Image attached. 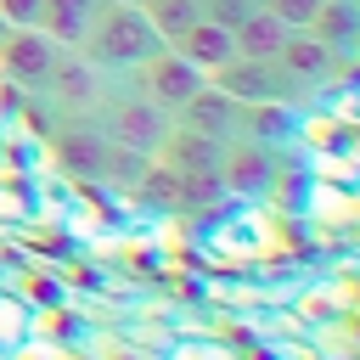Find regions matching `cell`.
<instances>
[{"instance_id": "obj_1", "label": "cell", "mask_w": 360, "mask_h": 360, "mask_svg": "<svg viewBox=\"0 0 360 360\" xmlns=\"http://www.w3.org/2000/svg\"><path fill=\"white\" fill-rule=\"evenodd\" d=\"M158 51H163V39H158V28L146 22V11H141L135 0H112V6L101 11V22L84 34V45H79V56L96 62L107 79L135 73V68L152 62Z\"/></svg>"}, {"instance_id": "obj_2", "label": "cell", "mask_w": 360, "mask_h": 360, "mask_svg": "<svg viewBox=\"0 0 360 360\" xmlns=\"http://www.w3.org/2000/svg\"><path fill=\"white\" fill-rule=\"evenodd\" d=\"M96 124H101V135L107 141H118V146H135V152H158L163 146V135L174 129V112L169 107H158L152 96H141V90H112V96H101V107H96Z\"/></svg>"}, {"instance_id": "obj_3", "label": "cell", "mask_w": 360, "mask_h": 360, "mask_svg": "<svg viewBox=\"0 0 360 360\" xmlns=\"http://www.w3.org/2000/svg\"><path fill=\"white\" fill-rule=\"evenodd\" d=\"M45 90H51V101H56L68 118H96L101 90H107V73H101L96 62H84L79 51H68V45H62V56H56V68H51Z\"/></svg>"}, {"instance_id": "obj_4", "label": "cell", "mask_w": 360, "mask_h": 360, "mask_svg": "<svg viewBox=\"0 0 360 360\" xmlns=\"http://www.w3.org/2000/svg\"><path fill=\"white\" fill-rule=\"evenodd\" d=\"M208 79H214L225 96L248 101V107H253V101H287V107H292V101H298V90H304V84H292L276 62H253V56H231V62H225V68H214Z\"/></svg>"}, {"instance_id": "obj_5", "label": "cell", "mask_w": 360, "mask_h": 360, "mask_svg": "<svg viewBox=\"0 0 360 360\" xmlns=\"http://www.w3.org/2000/svg\"><path fill=\"white\" fill-rule=\"evenodd\" d=\"M124 79H129V90H141V96H152L158 107H169V112H174V107H180V101H186L208 73H202V68H191L174 45H163L152 62H141V68H135V73H124Z\"/></svg>"}, {"instance_id": "obj_6", "label": "cell", "mask_w": 360, "mask_h": 360, "mask_svg": "<svg viewBox=\"0 0 360 360\" xmlns=\"http://www.w3.org/2000/svg\"><path fill=\"white\" fill-rule=\"evenodd\" d=\"M174 124L202 129V135H214V141H236L242 124H248V101H236V96H225L214 79H202V84L174 107Z\"/></svg>"}, {"instance_id": "obj_7", "label": "cell", "mask_w": 360, "mask_h": 360, "mask_svg": "<svg viewBox=\"0 0 360 360\" xmlns=\"http://www.w3.org/2000/svg\"><path fill=\"white\" fill-rule=\"evenodd\" d=\"M276 68H281L292 84H304V90L332 84V73H338V45H326V39L309 34V28H292V34L281 39V51H276Z\"/></svg>"}, {"instance_id": "obj_8", "label": "cell", "mask_w": 360, "mask_h": 360, "mask_svg": "<svg viewBox=\"0 0 360 360\" xmlns=\"http://www.w3.org/2000/svg\"><path fill=\"white\" fill-rule=\"evenodd\" d=\"M56 56H62V45H56L45 28H11V34H6V51H0L6 73H11L17 84H28V90H45Z\"/></svg>"}, {"instance_id": "obj_9", "label": "cell", "mask_w": 360, "mask_h": 360, "mask_svg": "<svg viewBox=\"0 0 360 360\" xmlns=\"http://www.w3.org/2000/svg\"><path fill=\"white\" fill-rule=\"evenodd\" d=\"M276 180V146H264V141H248V135H236V141H225V158H219V186L236 197H253V191H264Z\"/></svg>"}, {"instance_id": "obj_10", "label": "cell", "mask_w": 360, "mask_h": 360, "mask_svg": "<svg viewBox=\"0 0 360 360\" xmlns=\"http://www.w3.org/2000/svg\"><path fill=\"white\" fill-rule=\"evenodd\" d=\"M152 158H158V163H169V169H180V174H219L225 141H214V135H202V129H186V124H174Z\"/></svg>"}, {"instance_id": "obj_11", "label": "cell", "mask_w": 360, "mask_h": 360, "mask_svg": "<svg viewBox=\"0 0 360 360\" xmlns=\"http://www.w3.org/2000/svg\"><path fill=\"white\" fill-rule=\"evenodd\" d=\"M56 158H62L68 174L96 180V174H101V158H107V135H101V124H96V118H68V124L56 129Z\"/></svg>"}, {"instance_id": "obj_12", "label": "cell", "mask_w": 360, "mask_h": 360, "mask_svg": "<svg viewBox=\"0 0 360 360\" xmlns=\"http://www.w3.org/2000/svg\"><path fill=\"white\" fill-rule=\"evenodd\" d=\"M112 0H45V11H39V28L56 39V45H68V51H79L84 45V34L101 22V11H107Z\"/></svg>"}, {"instance_id": "obj_13", "label": "cell", "mask_w": 360, "mask_h": 360, "mask_svg": "<svg viewBox=\"0 0 360 360\" xmlns=\"http://www.w3.org/2000/svg\"><path fill=\"white\" fill-rule=\"evenodd\" d=\"M174 51L191 62V68H202V73H214V68H225L231 56H236V39H231V28L225 22H208V17H197L180 39H174Z\"/></svg>"}, {"instance_id": "obj_14", "label": "cell", "mask_w": 360, "mask_h": 360, "mask_svg": "<svg viewBox=\"0 0 360 360\" xmlns=\"http://www.w3.org/2000/svg\"><path fill=\"white\" fill-rule=\"evenodd\" d=\"M292 28L270 11V6H253L236 28H231V39H236V56H253V62H276V51H281V39H287Z\"/></svg>"}, {"instance_id": "obj_15", "label": "cell", "mask_w": 360, "mask_h": 360, "mask_svg": "<svg viewBox=\"0 0 360 360\" xmlns=\"http://www.w3.org/2000/svg\"><path fill=\"white\" fill-rule=\"evenodd\" d=\"M292 129H298V112H292L287 101H253V107H248V124H242V135H248V141H264V146L287 141Z\"/></svg>"}, {"instance_id": "obj_16", "label": "cell", "mask_w": 360, "mask_h": 360, "mask_svg": "<svg viewBox=\"0 0 360 360\" xmlns=\"http://www.w3.org/2000/svg\"><path fill=\"white\" fill-rule=\"evenodd\" d=\"M231 191L219 186V174H180L174 169V214H208L219 208Z\"/></svg>"}, {"instance_id": "obj_17", "label": "cell", "mask_w": 360, "mask_h": 360, "mask_svg": "<svg viewBox=\"0 0 360 360\" xmlns=\"http://www.w3.org/2000/svg\"><path fill=\"white\" fill-rule=\"evenodd\" d=\"M309 34H321L326 45H349L354 34H360V0H321V11H315V22H309Z\"/></svg>"}, {"instance_id": "obj_18", "label": "cell", "mask_w": 360, "mask_h": 360, "mask_svg": "<svg viewBox=\"0 0 360 360\" xmlns=\"http://www.w3.org/2000/svg\"><path fill=\"white\" fill-rule=\"evenodd\" d=\"M141 11H146V22L158 28V39L174 45V39L202 17V0H141Z\"/></svg>"}, {"instance_id": "obj_19", "label": "cell", "mask_w": 360, "mask_h": 360, "mask_svg": "<svg viewBox=\"0 0 360 360\" xmlns=\"http://www.w3.org/2000/svg\"><path fill=\"white\" fill-rule=\"evenodd\" d=\"M146 152H135V146H118V141H107V158H101V174L96 180H112L118 191H135V180L146 174Z\"/></svg>"}, {"instance_id": "obj_20", "label": "cell", "mask_w": 360, "mask_h": 360, "mask_svg": "<svg viewBox=\"0 0 360 360\" xmlns=\"http://www.w3.org/2000/svg\"><path fill=\"white\" fill-rule=\"evenodd\" d=\"M45 0H0V22L6 28H39Z\"/></svg>"}, {"instance_id": "obj_21", "label": "cell", "mask_w": 360, "mask_h": 360, "mask_svg": "<svg viewBox=\"0 0 360 360\" xmlns=\"http://www.w3.org/2000/svg\"><path fill=\"white\" fill-rule=\"evenodd\" d=\"M135 6H141V0H135Z\"/></svg>"}]
</instances>
